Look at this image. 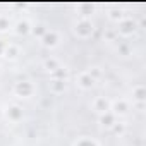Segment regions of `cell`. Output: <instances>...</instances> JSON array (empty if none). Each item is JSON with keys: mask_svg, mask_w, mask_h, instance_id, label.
<instances>
[{"mask_svg": "<svg viewBox=\"0 0 146 146\" xmlns=\"http://www.w3.org/2000/svg\"><path fill=\"white\" fill-rule=\"evenodd\" d=\"M16 91H17V93H24V95H29V93H31V86H29L28 83H19V84L16 86Z\"/></svg>", "mask_w": 146, "mask_h": 146, "instance_id": "cell-4", "label": "cell"}, {"mask_svg": "<svg viewBox=\"0 0 146 146\" xmlns=\"http://www.w3.org/2000/svg\"><path fill=\"white\" fill-rule=\"evenodd\" d=\"M95 83V79L91 78V72H83V74L79 76V84L83 88H91Z\"/></svg>", "mask_w": 146, "mask_h": 146, "instance_id": "cell-1", "label": "cell"}, {"mask_svg": "<svg viewBox=\"0 0 146 146\" xmlns=\"http://www.w3.org/2000/svg\"><path fill=\"white\" fill-rule=\"evenodd\" d=\"M43 41H45V45H52V46H53V45L57 43V35H55L53 31H52V33H46L45 38H43Z\"/></svg>", "mask_w": 146, "mask_h": 146, "instance_id": "cell-3", "label": "cell"}, {"mask_svg": "<svg viewBox=\"0 0 146 146\" xmlns=\"http://www.w3.org/2000/svg\"><path fill=\"white\" fill-rule=\"evenodd\" d=\"M120 26H122V29H120L122 33H131V31H134V23H132V21H124Z\"/></svg>", "mask_w": 146, "mask_h": 146, "instance_id": "cell-5", "label": "cell"}, {"mask_svg": "<svg viewBox=\"0 0 146 146\" xmlns=\"http://www.w3.org/2000/svg\"><path fill=\"white\" fill-rule=\"evenodd\" d=\"M46 67H55V60H48L46 62Z\"/></svg>", "mask_w": 146, "mask_h": 146, "instance_id": "cell-9", "label": "cell"}, {"mask_svg": "<svg viewBox=\"0 0 146 146\" xmlns=\"http://www.w3.org/2000/svg\"><path fill=\"white\" fill-rule=\"evenodd\" d=\"M76 31H84V35H83V36H86V35L93 33V24H91V23H88V21H83V23H79V24H78Z\"/></svg>", "mask_w": 146, "mask_h": 146, "instance_id": "cell-2", "label": "cell"}, {"mask_svg": "<svg viewBox=\"0 0 146 146\" xmlns=\"http://www.w3.org/2000/svg\"><path fill=\"white\" fill-rule=\"evenodd\" d=\"M136 95H137V96H136L137 100H143V88H137V90H136Z\"/></svg>", "mask_w": 146, "mask_h": 146, "instance_id": "cell-8", "label": "cell"}, {"mask_svg": "<svg viewBox=\"0 0 146 146\" xmlns=\"http://www.w3.org/2000/svg\"><path fill=\"white\" fill-rule=\"evenodd\" d=\"M125 110H127V105H125L124 102H120V103L117 102V103H115V112H117V113H119V112H120V113H124Z\"/></svg>", "mask_w": 146, "mask_h": 146, "instance_id": "cell-7", "label": "cell"}, {"mask_svg": "<svg viewBox=\"0 0 146 146\" xmlns=\"http://www.w3.org/2000/svg\"><path fill=\"white\" fill-rule=\"evenodd\" d=\"M9 113L12 115V120H17V119L21 117V110H19L17 107H11V108H9Z\"/></svg>", "mask_w": 146, "mask_h": 146, "instance_id": "cell-6", "label": "cell"}]
</instances>
